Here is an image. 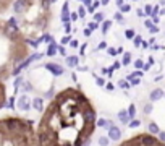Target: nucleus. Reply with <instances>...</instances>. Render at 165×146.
Listing matches in <instances>:
<instances>
[{"mask_svg":"<svg viewBox=\"0 0 165 146\" xmlns=\"http://www.w3.org/2000/svg\"><path fill=\"white\" fill-rule=\"evenodd\" d=\"M83 119H84V122H86V124H91V125H92V122H96V112H94V109L89 107L87 110H84Z\"/></svg>","mask_w":165,"mask_h":146,"instance_id":"obj_6","label":"nucleus"},{"mask_svg":"<svg viewBox=\"0 0 165 146\" xmlns=\"http://www.w3.org/2000/svg\"><path fill=\"white\" fill-rule=\"evenodd\" d=\"M159 140L162 141V143H165V132H160L159 133Z\"/></svg>","mask_w":165,"mask_h":146,"instance_id":"obj_44","label":"nucleus"},{"mask_svg":"<svg viewBox=\"0 0 165 146\" xmlns=\"http://www.w3.org/2000/svg\"><path fill=\"white\" fill-rule=\"evenodd\" d=\"M138 138V141H139V145L141 146H157L159 145V140H157L155 136H152V135H138L136 136Z\"/></svg>","mask_w":165,"mask_h":146,"instance_id":"obj_2","label":"nucleus"},{"mask_svg":"<svg viewBox=\"0 0 165 146\" xmlns=\"http://www.w3.org/2000/svg\"><path fill=\"white\" fill-rule=\"evenodd\" d=\"M120 67H122V64H120V62H115V64H113V65H112V67H110V68H112V70H113V72H115V70H118V68H120Z\"/></svg>","mask_w":165,"mask_h":146,"instance_id":"obj_41","label":"nucleus"},{"mask_svg":"<svg viewBox=\"0 0 165 146\" xmlns=\"http://www.w3.org/2000/svg\"><path fill=\"white\" fill-rule=\"evenodd\" d=\"M125 37H126V39H134L136 37L134 29H126V31H125Z\"/></svg>","mask_w":165,"mask_h":146,"instance_id":"obj_22","label":"nucleus"},{"mask_svg":"<svg viewBox=\"0 0 165 146\" xmlns=\"http://www.w3.org/2000/svg\"><path fill=\"white\" fill-rule=\"evenodd\" d=\"M33 89H34V88H33V85H31L29 81H26L25 85H23V93H25V94H26V93H31Z\"/></svg>","mask_w":165,"mask_h":146,"instance_id":"obj_20","label":"nucleus"},{"mask_svg":"<svg viewBox=\"0 0 165 146\" xmlns=\"http://www.w3.org/2000/svg\"><path fill=\"white\" fill-rule=\"evenodd\" d=\"M86 13H87V11L84 10V7H79V8H78V16L79 18H84V16H86Z\"/></svg>","mask_w":165,"mask_h":146,"instance_id":"obj_31","label":"nucleus"},{"mask_svg":"<svg viewBox=\"0 0 165 146\" xmlns=\"http://www.w3.org/2000/svg\"><path fill=\"white\" fill-rule=\"evenodd\" d=\"M144 15H152V5H146V7H144Z\"/></svg>","mask_w":165,"mask_h":146,"instance_id":"obj_33","label":"nucleus"},{"mask_svg":"<svg viewBox=\"0 0 165 146\" xmlns=\"http://www.w3.org/2000/svg\"><path fill=\"white\" fill-rule=\"evenodd\" d=\"M141 47H143V49H147V47H149V42H147V41H143V42H141Z\"/></svg>","mask_w":165,"mask_h":146,"instance_id":"obj_52","label":"nucleus"},{"mask_svg":"<svg viewBox=\"0 0 165 146\" xmlns=\"http://www.w3.org/2000/svg\"><path fill=\"white\" fill-rule=\"evenodd\" d=\"M107 52H108V55H112V57H113V55H116V49H113V47H108Z\"/></svg>","mask_w":165,"mask_h":146,"instance_id":"obj_38","label":"nucleus"},{"mask_svg":"<svg viewBox=\"0 0 165 146\" xmlns=\"http://www.w3.org/2000/svg\"><path fill=\"white\" fill-rule=\"evenodd\" d=\"M70 47H73V49H78V41H75V39H71V42H70Z\"/></svg>","mask_w":165,"mask_h":146,"instance_id":"obj_43","label":"nucleus"},{"mask_svg":"<svg viewBox=\"0 0 165 146\" xmlns=\"http://www.w3.org/2000/svg\"><path fill=\"white\" fill-rule=\"evenodd\" d=\"M102 19H104V13H96V15H94V21L97 23V25L102 21Z\"/></svg>","mask_w":165,"mask_h":146,"instance_id":"obj_30","label":"nucleus"},{"mask_svg":"<svg viewBox=\"0 0 165 146\" xmlns=\"http://www.w3.org/2000/svg\"><path fill=\"white\" fill-rule=\"evenodd\" d=\"M120 138H122V130L116 127V125L110 127V130H108V140H112V141H118Z\"/></svg>","mask_w":165,"mask_h":146,"instance_id":"obj_4","label":"nucleus"},{"mask_svg":"<svg viewBox=\"0 0 165 146\" xmlns=\"http://www.w3.org/2000/svg\"><path fill=\"white\" fill-rule=\"evenodd\" d=\"M152 102H147V104H144V114H151L152 112Z\"/></svg>","mask_w":165,"mask_h":146,"instance_id":"obj_28","label":"nucleus"},{"mask_svg":"<svg viewBox=\"0 0 165 146\" xmlns=\"http://www.w3.org/2000/svg\"><path fill=\"white\" fill-rule=\"evenodd\" d=\"M23 7H26V2H15V3H13L15 13H21V11H23Z\"/></svg>","mask_w":165,"mask_h":146,"instance_id":"obj_16","label":"nucleus"},{"mask_svg":"<svg viewBox=\"0 0 165 146\" xmlns=\"http://www.w3.org/2000/svg\"><path fill=\"white\" fill-rule=\"evenodd\" d=\"M26 42H28V44H31L33 47H36V46H37V41H31V39H26Z\"/></svg>","mask_w":165,"mask_h":146,"instance_id":"obj_47","label":"nucleus"},{"mask_svg":"<svg viewBox=\"0 0 165 146\" xmlns=\"http://www.w3.org/2000/svg\"><path fill=\"white\" fill-rule=\"evenodd\" d=\"M164 96H165V93L160 88H157V89H152V91H151V94H149V99H151V102H155V101L162 99Z\"/></svg>","mask_w":165,"mask_h":146,"instance_id":"obj_7","label":"nucleus"},{"mask_svg":"<svg viewBox=\"0 0 165 146\" xmlns=\"http://www.w3.org/2000/svg\"><path fill=\"white\" fill-rule=\"evenodd\" d=\"M94 78H96V83H97V86H102V88H104V86L107 85L105 80H104V78H100V76H97L96 73H94Z\"/></svg>","mask_w":165,"mask_h":146,"instance_id":"obj_23","label":"nucleus"},{"mask_svg":"<svg viewBox=\"0 0 165 146\" xmlns=\"http://www.w3.org/2000/svg\"><path fill=\"white\" fill-rule=\"evenodd\" d=\"M41 5H42V7H46V8H47V7H50V5H54V2H42V3H41Z\"/></svg>","mask_w":165,"mask_h":146,"instance_id":"obj_51","label":"nucleus"},{"mask_svg":"<svg viewBox=\"0 0 165 146\" xmlns=\"http://www.w3.org/2000/svg\"><path fill=\"white\" fill-rule=\"evenodd\" d=\"M144 26H146L147 29H151V28L154 26V23H152V19H146V21H144Z\"/></svg>","mask_w":165,"mask_h":146,"instance_id":"obj_36","label":"nucleus"},{"mask_svg":"<svg viewBox=\"0 0 165 146\" xmlns=\"http://www.w3.org/2000/svg\"><path fill=\"white\" fill-rule=\"evenodd\" d=\"M58 54L60 55H65V57H66V49L63 46H58Z\"/></svg>","mask_w":165,"mask_h":146,"instance_id":"obj_37","label":"nucleus"},{"mask_svg":"<svg viewBox=\"0 0 165 146\" xmlns=\"http://www.w3.org/2000/svg\"><path fill=\"white\" fill-rule=\"evenodd\" d=\"M105 89H107V91H113V89H115V86L112 85V83H107V85H105Z\"/></svg>","mask_w":165,"mask_h":146,"instance_id":"obj_42","label":"nucleus"},{"mask_svg":"<svg viewBox=\"0 0 165 146\" xmlns=\"http://www.w3.org/2000/svg\"><path fill=\"white\" fill-rule=\"evenodd\" d=\"M21 83H23V78H21V76H18L16 80H15V88H18V86L21 85Z\"/></svg>","mask_w":165,"mask_h":146,"instance_id":"obj_40","label":"nucleus"},{"mask_svg":"<svg viewBox=\"0 0 165 146\" xmlns=\"http://www.w3.org/2000/svg\"><path fill=\"white\" fill-rule=\"evenodd\" d=\"M60 42H62V46L70 44V42H71V36H63V37H62V41H60Z\"/></svg>","mask_w":165,"mask_h":146,"instance_id":"obj_32","label":"nucleus"},{"mask_svg":"<svg viewBox=\"0 0 165 146\" xmlns=\"http://www.w3.org/2000/svg\"><path fill=\"white\" fill-rule=\"evenodd\" d=\"M147 128H149V135H159L160 133V128H159V125L155 124V122H151V124L147 125Z\"/></svg>","mask_w":165,"mask_h":146,"instance_id":"obj_12","label":"nucleus"},{"mask_svg":"<svg viewBox=\"0 0 165 146\" xmlns=\"http://www.w3.org/2000/svg\"><path fill=\"white\" fill-rule=\"evenodd\" d=\"M151 49H152V50H159V49H160V46H155V44H154V46L151 47Z\"/></svg>","mask_w":165,"mask_h":146,"instance_id":"obj_61","label":"nucleus"},{"mask_svg":"<svg viewBox=\"0 0 165 146\" xmlns=\"http://www.w3.org/2000/svg\"><path fill=\"white\" fill-rule=\"evenodd\" d=\"M57 52H58V46L55 44V41L50 42L49 47H47V55H49V57H52V55H55Z\"/></svg>","mask_w":165,"mask_h":146,"instance_id":"obj_13","label":"nucleus"},{"mask_svg":"<svg viewBox=\"0 0 165 146\" xmlns=\"http://www.w3.org/2000/svg\"><path fill=\"white\" fill-rule=\"evenodd\" d=\"M136 13H138V16H144V11H143V10H141V8H139L138 11H136Z\"/></svg>","mask_w":165,"mask_h":146,"instance_id":"obj_57","label":"nucleus"},{"mask_svg":"<svg viewBox=\"0 0 165 146\" xmlns=\"http://www.w3.org/2000/svg\"><path fill=\"white\" fill-rule=\"evenodd\" d=\"M107 42L105 41H102V42H99V46H97V50H104V49H107Z\"/></svg>","mask_w":165,"mask_h":146,"instance_id":"obj_34","label":"nucleus"},{"mask_svg":"<svg viewBox=\"0 0 165 146\" xmlns=\"http://www.w3.org/2000/svg\"><path fill=\"white\" fill-rule=\"evenodd\" d=\"M112 28V21H104L102 26H100V31H102V34H105L108 29Z\"/></svg>","mask_w":165,"mask_h":146,"instance_id":"obj_18","label":"nucleus"},{"mask_svg":"<svg viewBox=\"0 0 165 146\" xmlns=\"http://www.w3.org/2000/svg\"><path fill=\"white\" fill-rule=\"evenodd\" d=\"M141 42H143V37H141V36H136L134 39H133V44H134V47H141Z\"/></svg>","mask_w":165,"mask_h":146,"instance_id":"obj_29","label":"nucleus"},{"mask_svg":"<svg viewBox=\"0 0 165 146\" xmlns=\"http://www.w3.org/2000/svg\"><path fill=\"white\" fill-rule=\"evenodd\" d=\"M149 31H151V34H155V33H159V28H157V26H152Z\"/></svg>","mask_w":165,"mask_h":146,"instance_id":"obj_46","label":"nucleus"},{"mask_svg":"<svg viewBox=\"0 0 165 146\" xmlns=\"http://www.w3.org/2000/svg\"><path fill=\"white\" fill-rule=\"evenodd\" d=\"M128 11H131V5L130 3H123L122 7H120V13H128Z\"/></svg>","mask_w":165,"mask_h":146,"instance_id":"obj_21","label":"nucleus"},{"mask_svg":"<svg viewBox=\"0 0 165 146\" xmlns=\"http://www.w3.org/2000/svg\"><path fill=\"white\" fill-rule=\"evenodd\" d=\"M46 96H47V97H52V96H54V86H52V88L49 89V93H47Z\"/></svg>","mask_w":165,"mask_h":146,"instance_id":"obj_50","label":"nucleus"},{"mask_svg":"<svg viewBox=\"0 0 165 146\" xmlns=\"http://www.w3.org/2000/svg\"><path fill=\"white\" fill-rule=\"evenodd\" d=\"M113 19H115V21H118L120 25H123V23H125V18H123V15L120 13V11H115V15H113Z\"/></svg>","mask_w":165,"mask_h":146,"instance_id":"obj_19","label":"nucleus"},{"mask_svg":"<svg viewBox=\"0 0 165 146\" xmlns=\"http://www.w3.org/2000/svg\"><path fill=\"white\" fill-rule=\"evenodd\" d=\"M65 64L70 67V68H75V67L79 65V57H78V55H68Z\"/></svg>","mask_w":165,"mask_h":146,"instance_id":"obj_9","label":"nucleus"},{"mask_svg":"<svg viewBox=\"0 0 165 146\" xmlns=\"http://www.w3.org/2000/svg\"><path fill=\"white\" fill-rule=\"evenodd\" d=\"M149 68H151V65H147V64H144V68H143V70H144V72H147V70H149Z\"/></svg>","mask_w":165,"mask_h":146,"instance_id":"obj_60","label":"nucleus"},{"mask_svg":"<svg viewBox=\"0 0 165 146\" xmlns=\"http://www.w3.org/2000/svg\"><path fill=\"white\" fill-rule=\"evenodd\" d=\"M118 119L122 120L123 124H130V117H128L126 110H120V112H118Z\"/></svg>","mask_w":165,"mask_h":146,"instance_id":"obj_14","label":"nucleus"},{"mask_svg":"<svg viewBox=\"0 0 165 146\" xmlns=\"http://www.w3.org/2000/svg\"><path fill=\"white\" fill-rule=\"evenodd\" d=\"M42 57H44V54H33V55H29L25 62H21L19 65H16V68L13 70V73H11V75H13V76H18L19 72H21L23 68H26V67H29L33 60H36V58H42Z\"/></svg>","mask_w":165,"mask_h":146,"instance_id":"obj_1","label":"nucleus"},{"mask_svg":"<svg viewBox=\"0 0 165 146\" xmlns=\"http://www.w3.org/2000/svg\"><path fill=\"white\" fill-rule=\"evenodd\" d=\"M65 26V31H66V34H70L71 33V25H63Z\"/></svg>","mask_w":165,"mask_h":146,"instance_id":"obj_49","label":"nucleus"},{"mask_svg":"<svg viewBox=\"0 0 165 146\" xmlns=\"http://www.w3.org/2000/svg\"><path fill=\"white\" fill-rule=\"evenodd\" d=\"M118 86H120L122 89H128L131 85H130V83H128L126 80H120V81H118Z\"/></svg>","mask_w":165,"mask_h":146,"instance_id":"obj_25","label":"nucleus"},{"mask_svg":"<svg viewBox=\"0 0 165 146\" xmlns=\"http://www.w3.org/2000/svg\"><path fill=\"white\" fill-rule=\"evenodd\" d=\"M139 125H141V120L134 119V120H131V122H130V125H128V127H130V128H138Z\"/></svg>","mask_w":165,"mask_h":146,"instance_id":"obj_27","label":"nucleus"},{"mask_svg":"<svg viewBox=\"0 0 165 146\" xmlns=\"http://www.w3.org/2000/svg\"><path fill=\"white\" fill-rule=\"evenodd\" d=\"M62 21L63 25H70L71 19H70V8H68V3H65L62 8Z\"/></svg>","mask_w":165,"mask_h":146,"instance_id":"obj_8","label":"nucleus"},{"mask_svg":"<svg viewBox=\"0 0 165 146\" xmlns=\"http://www.w3.org/2000/svg\"><path fill=\"white\" fill-rule=\"evenodd\" d=\"M70 19H71V21H76V19H78V13H71L70 15Z\"/></svg>","mask_w":165,"mask_h":146,"instance_id":"obj_48","label":"nucleus"},{"mask_svg":"<svg viewBox=\"0 0 165 146\" xmlns=\"http://www.w3.org/2000/svg\"><path fill=\"white\" fill-rule=\"evenodd\" d=\"M152 23H154V26L159 23V16H155V18H152Z\"/></svg>","mask_w":165,"mask_h":146,"instance_id":"obj_58","label":"nucleus"},{"mask_svg":"<svg viewBox=\"0 0 165 146\" xmlns=\"http://www.w3.org/2000/svg\"><path fill=\"white\" fill-rule=\"evenodd\" d=\"M131 54L130 52H123V60H122V65H130L131 64Z\"/></svg>","mask_w":165,"mask_h":146,"instance_id":"obj_17","label":"nucleus"},{"mask_svg":"<svg viewBox=\"0 0 165 146\" xmlns=\"http://www.w3.org/2000/svg\"><path fill=\"white\" fill-rule=\"evenodd\" d=\"M87 28H89L91 31H96V29H97V28H99V25H97V23H96V21H92V23H89V26H87Z\"/></svg>","mask_w":165,"mask_h":146,"instance_id":"obj_35","label":"nucleus"},{"mask_svg":"<svg viewBox=\"0 0 165 146\" xmlns=\"http://www.w3.org/2000/svg\"><path fill=\"white\" fill-rule=\"evenodd\" d=\"M66 146H73V145H66Z\"/></svg>","mask_w":165,"mask_h":146,"instance_id":"obj_63","label":"nucleus"},{"mask_svg":"<svg viewBox=\"0 0 165 146\" xmlns=\"http://www.w3.org/2000/svg\"><path fill=\"white\" fill-rule=\"evenodd\" d=\"M159 13H160V15H165V8H164V10H160Z\"/></svg>","mask_w":165,"mask_h":146,"instance_id":"obj_62","label":"nucleus"},{"mask_svg":"<svg viewBox=\"0 0 165 146\" xmlns=\"http://www.w3.org/2000/svg\"><path fill=\"white\" fill-rule=\"evenodd\" d=\"M105 5H108V0H102V2H100V7H105Z\"/></svg>","mask_w":165,"mask_h":146,"instance_id":"obj_56","label":"nucleus"},{"mask_svg":"<svg viewBox=\"0 0 165 146\" xmlns=\"http://www.w3.org/2000/svg\"><path fill=\"white\" fill-rule=\"evenodd\" d=\"M115 3H116V7H122V5H123V3H125V2H123V0H116V2H115Z\"/></svg>","mask_w":165,"mask_h":146,"instance_id":"obj_55","label":"nucleus"},{"mask_svg":"<svg viewBox=\"0 0 165 146\" xmlns=\"http://www.w3.org/2000/svg\"><path fill=\"white\" fill-rule=\"evenodd\" d=\"M46 68L49 70L54 76H60V75H63V67H60L57 64H46Z\"/></svg>","mask_w":165,"mask_h":146,"instance_id":"obj_5","label":"nucleus"},{"mask_svg":"<svg viewBox=\"0 0 165 146\" xmlns=\"http://www.w3.org/2000/svg\"><path fill=\"white\" fill-rule=\"evenodd\" d=\"M31 106H33V109H36L37 112H41L44 109V99L42 97H34L33 102H31Z\"/></svg>","mask_w":165,"mask_h":146,"instance_id":"obj_10","label":"nucleus"},{"mask_svg":"<svg viewBox=\"0 0 165 146\" xmlns=\"http://www.w3.org/2000/svg\"><path fill=\"white\" fill-rule=\"evenodd\" d=\"M147 60H149V62H147V65H152V64H154V57H149Z\"/></svg>","mask_w":165,"mask_h":146,"instance_id":"obj_54","label":"nucleus"},{"mask_svg":"<svg viewBox=\"0 0 165 146\" xmlns=\"http://www.w3.org/2000/svg\"><path fill=\"white\" fill-rule=\"evenodd\" d=\"M126 112H128V117H130V122H131V120H134V115H136V106H134V104H130V107L126 109Z\"/></svg>","mask_w":165,"mask_h":146,"instance_id":"obj_15","label":"nucleus"},{"mask_svg":"<svg viewBox=\"0 0 165 146\" xmlns=\"http://www.w3.org/2000/svg\"><path fill=\"white\" fill-rule=\"evenodd\" d=\"M18 107L19 110H23V112H28V110L31 109V102H29V97L26 96V94H23L21 97L18 99Z\"/></svg>","mask_w":165,"mask_h":146,"instance_id":"obj_3","label":"nucleus"},{"mask_svg":"<svg viewBox=\"0 0 165 146\" xmlns=\"http://www.w3.org/2000/svg\"><path fill=\"white\" fill-rule=\"evenodd\" d=\"M7 106H8L10 109H15V97H10V101H8V104H7Z\"/></svg>","mask_w":165,"mask_h":146,"instance_id":"obj_39","label":"nucleus"},{"mask_svg":"<svg viewBox=\"0 0 165 146\" xmlns=\"http://www.w3.org/2000/svg\"><path fill=\"white\" fill-rule=\"evenodd\" d=\"M91 34H92V31L89 29V28H86V29H84V36H86V37H89Z\"/></svg>","mask_w":165,"mask_h":146,"instance_id":"obj_45","label":"nucleus"},{"mask_svg":"<svg viewBox=\"0 0 165 146\" xmlns=\"http://www.w3.org/2000/svg\"><path fill=\"white\" fill-rule=\"evenodd\" d=\"M108 143H110L108 136H100V138H99V145H100V146H108Z\"/></svg>","mask_w":165,"mask_h":146,"instance_id":"obj_24","label":"nucleus"},{"mask_svg":"<svg viewBox=\"0 0 165 146\" xmlns=\"http://www.w3.org/2000/svg\"><path fill=\"white\" fill-rule=\"evenodd\" d=\"M96 125L100 128H107V130H110V127H113V124H112L110 120H107V119H97L96 120Z\"/></svg>","mask_w":165,"mask_h":146,"instance_id":"obj_11","label":"nucleus"},{"mask_svg":"<svg viewBox=\"0 0 165 146\" xmlns=\"http://www.w3.org/2000/svg\"><path fill=\"white\" fill-rule=\"evenodd\" d=\"M134 68H136V70H143V68H144V62L141 60V58L134 60Z\"/></svg>","mask_w":165,"mask_h":146,"instance_id":"obj_26","label":"nucleus"},{"mask_svg":"<svg viewBox=\"0 0 165 146\" xmlns=\"http://www.w3.org/2000/svg\"><path fill=\"white\" fill-rule=\"evenodd\" d=\"M86 47H87V44H83V46H81V55L86 52Z\"/></svg>","mask_w":165,"mask_h":146,"instance_id":"obj_53","label":"nucleus"},{"mask_svg":"<svg viewBox=\"0 0 165 146\" xmlns=\"http://www.w3.org/2000/svg\"><path fill=\"white\" fill-rule=\"evenodd\" d=\"M116 54H123V47H116Z\"/></svg>","mask_w":165,"mask_h":146,"instance_id":"obj_59","label":"nucleus"}]
</instances>
